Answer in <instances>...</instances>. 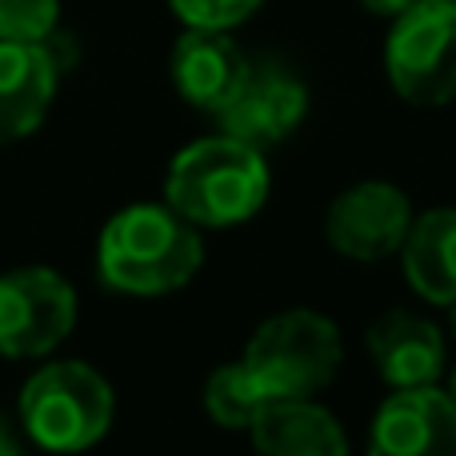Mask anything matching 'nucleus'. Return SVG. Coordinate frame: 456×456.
I'll use <instances>...</instances> for the list:
<instances>
[{"mask_svg":"<svg viewBox=\"0 0 456 456\" xmlns=\"http://www.w3.org/2000/svg\"><path fill=\"white\" fill-rule=\"evenodd\" d=\"M205 265V244L173 205H128L104 224L96 268L101 281L128 297L184 289Z\"/></svg>","mask_w":456,"mask_h":456,"instance_id":"nucleus-1","label":"nucleus"},{"mask_svg":"<svg viewBox=\"0 0 456 456\" xmlns=\"http://www.w3.org/2000/svg\"><path fill=\"white\" fill-rule=\"evenodd\" d=\"M268 197L265 152L236 136H205L168 165L165 200L197 228H228L260 213Z\"/></svg>","mask_w":456,"mask_h":456,"instance_id":"nucleus-2","label":"nucleus"},{"mask_svg":"<svg viewBox=\"0 0 456 456\" xmlns=\"http://www.w3.org/2000/svg\"><path fill=\"white\" fill-rule=\"evenodd\" d=\"M340 332L329 316L313 308L276 313L252 332L244 364L273 401H308L332 385L340 369Z\"/></svg>","mask_w":456,"mask_h":456,"instance_id":"nucleus-3","label":"nucleus"},{"mask_svg":"<svg viewBox=\"0 0 456 456\" xmlns=\"http://www.w3.org/2000/svg\"><path fill=\"white\" fill-rule=\"evenodd\" d=\"M20 417L40 449L85 452L112 425V388L93 364H48L24 385Z\"/></svg>","mask_w":456,"mask_h":456,"instance_id":"nucleus-4","label":"nucleus"},{"mask_svg":"<svg viewBox=\"0 0 456 456\" xmlns=\"http://www.w3.org/2000/svg\"><path fill=\"white\" fill-rule=\"evenodd\" d=\"M388 85L420 109L456 101V0H417L385 45Z\"/></svg>","mask_w":456,"mask_h":456,"instance_id":"nucleus-5","label":"nucleus"},{"mask_svg":"<svg viewBox=\"0 0 456 456\" xmlns=\"http://www.w3.org/2000/svg\"><path fill=\"white\" fill-rule=\"evenodd\" d=\"M77 324V292L53 268H12L0 276V356L28 361L61 345Z\"/></svg>","mask_w":456,"mask_h":456,"instance_id":"nucleus-6","label":"nucleus"},{"mask_svg":"<svg viewBox=\"0 0 456 456\" xmlns=\"http://www.w3.org/2000/svg\"><path fill=\"white\" fill-rule=\"evenodd\" d=\"M69 61L72 45L64 40L61 28L45 45L0 40V144L24 141L28 133H37Z\"/></svg>","mask_w":456,"mask_h":456,"instance_id":"nucleus-7","label":"nucleus"},{"mask_svg":"<svg viewBox=\"0 0 456 456\" xmlns=\"http://www.w3.org/2000/svg\"><path fill=\"white\" fill-rule=\"evenodd\" d=\"M308 112V88L276 61H248L244 85L236 96L216 112L221 133L252 144L265 152L268 144H281L297 133Z\"/></svg>","mask_w":456,"mask_h":456,"instance_id":"nucleus-8","label":"nucleus"},{"mask_svg":"<svg viewBox=\"0 0 456 456\" xmlns=\"http://www.w3.org/2000/svg\"><path fill=\"white\" fill-rule=\"evenodd\" d=\"M412 224V205L396 184L364 181L329 205L324 236L348 260H385L401 252Z\"/></svg>","mask_w":456,"mask_h":456,"instance_id":"nucleus-9","label":"nucleus"},{"mask_svg":"<svg viewBox=\"0 0 456 456\" xmlns=\"http://www.w3.org/2000/svg\"><path fill=\"white\" fill-rule=\"evenodd\" d=\"M369 456H456V404L449 388H393L372 417Z\"/></svg>","mask_w":456,"mask_h":456,"instance_id":"nucleus-10","label":"nucleus"},{"mask_svg":"<svg viewBox=\"0 0 456 456\" xmlns=\"http://www.w3.org/2000/svg\"><path fill=\"white\" fill-rule=\"evenodd\" d=\"M369 353L388 388L436 385L449 361L441 329L404 308H388L369 324Z\"/></svg>","mask_w":456,"mask_h":456,"instance_id":"nucleus-11","label":"nucleus"},{"mask_svg":"<svg viewBox=\"0 0 456 456\" xmlns=\"http://www.w3.org/2000/svg\"><path fill=\"white\" fill-rule=\"evenodd\" d=\"M248 56L224 28H189L173 48V85L192 109L221 112L244 85Z\"/></svg>","mask_w":456,"mask_h":456,"instance_id":"nucleus-12","label":"nucleus"},{"mask_svg":"<svg viewBox=\"0 0 456 456\" xmlns=\"http://www.w3.org/2000/svg\"><path fill=\"white\" fill-rule=\"evenodd\" d=\"M252 444L260 456H348V436L329 409L308 401H268L252 420Z\"/></svg>","mask_w":456,"mask_h":456,"instance_id":"nucleus-13","label":"nucleus"},{"mask_svg":"<svg viewBox=\"0 0 456 456\" xmlns=\"http://www.w3.org/2000/svg\"><path fill=\"white\" fill-rule=\"evenodd\" d=\"M404 276L417 289V297L433 305L456 300V208H428L425 216H412L409 236L401 244Z\"/></svg>","mask_w":456,"mask_h":456,"instance_id":"nucleus-14","label":"nucleus"},{"mask_svg":"<svg viewBox=\"0 0 456 456\" xmlns=\"http://www.w3.org/2000/svg\"><path fill=\"white\" fill-rule=\"evenodd\" d=\"M273 396L260 388V380L248 372V364H221L205 380V409L216 425L224 428H252V420L268 409Z\"/></svg>","mask_w":456,"mask_h":456,"instance_id":"nucleus-15","label":"nucleus"},{"mask_svg":"<svg viewBox=\"0 0 456 456\" xmlns=\"http://www.w3.org/2000/svg\"><path fill=\"white\" fill-rule=\"evenodd\" d=\"M61 24V0H0V40L45 45Z\"/></svg>","mask_w":456,"mask_h":456,"instance_id":"nucleus-16","label":"nucleus"},{"mask_svg":"<svg viewBox=\"0 0 456 456\" xmlns=\"http://www.w3.org/2000/svg\"><path fill=\"white\" fill-rule=\"evenodd\" d=\"M173 12L181 16L189 28H236L256 12L265 0H168Z\"/></svg>","mask_w":456,"mask_h":456,"instance_id":"nucleus-17","label":"nucleus"},{"mask_svg":"<svg viewBox=\"0 0 456 456\" xmlns=\"http://www.w3.org/2000/svg\"><path fill=\"white\" fill-rule=\"evenodd\" d=\"M361 4L377 16H401V12H409L417 0H361Z\"/></svg>","mask_w":456,"mask_h":456,"instance_id":"nucleus-18","label":"nucleus"},{"mask_svg":"<svg viewBox=\"0 0 456 456\" xmlns=\"http://www.w3.org/2000/svg\"><path fill=\"white\" fill-rule=\"evenodd\" d=\"M0 456H16V441H12V433H8L4 420H0Z\"/></svg>","mask_w":456,"mask_h":456,"instance_id":"nucleus-19","label":"nucleus"},{"mask_svg":"<svg viewBox=\"0 0 456 456\" xmlns=\"http://www.w3.org/2000/svg\"><path fill=\"white\" fill-rule=\"evenodd\" d=\"M444 308H449V332H452V340H456V300H452V305H444Z\"/></svg>","mask_w":456,"mask_h":456,"instance_id":"nucleus-20","label":"nucleus"},{"mask_svg":"<svg viewBox=\"0 0 456 456\" xmlns=\"http://www.w3.org/2000/svg\"><path fill=\"white\" fill-rule=\"evenodd\" d=\"M449 396H452V404H456V369H452V377H449Z\"/></svg>","mask_w":456,"mask_h":456,"instance_id":"nucleus-21","label":"nucleus"}]
</instances>
